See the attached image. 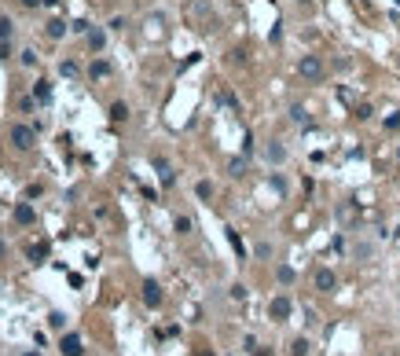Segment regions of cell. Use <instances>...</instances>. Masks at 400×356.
<instances>
[{
    "instance_id": "cell-8",
    "label": "cell",
    "mask_w": 400,
    "mask_h": 356,
    "mask_svg": "<svg viewBox=\"0 0 400 356\" xmlns=\"http://www.w3.org/2000/svg\"><path fill=\"white\" fill-rule=\"evenodd\" d=\"M111 118H114V121H125V118H129V106H125V103H114V106H111Z\"/></svg>"
},
{
    "instance_id": "cell-14",
    "label": "cell",
    "mask_w": 400,
    "mask_h": 356,
    "mask_svg": "<svg viewBox=\"0 0 400 356\" xmlns=\"http://www.w3.org/2000/svg\"><path fill=\"white\" fill-rule=\"evenodd\" d=\"M88 44H92V48L99 52V48H103V33H88Z\"/></svg>"
},
{
    "instance_id": "cell-7",
    "label": "cell",
    "mask_w": 400,
    "mask_h": 356,
    "mask_svg": "<svg viewBox=\"0 0 400 356\" xmlns=\"http://www.w3.org/2000/svg\"><path fill=\"white\" fill-rule=\"evenodd\" d=\"M15 221H19V224H33V206L19 202V206H15Z\"/></svg>"
},
{
    "instance_id": "cell-18",
    "label": "cell",
    "mask_w": 400,
    "mask_h": 356,
    "mask_svg": "<svg viewBox=\"0 0 400 356\" xmlns=\"http://www.w3.org/2000/svg\"><path fill=\"white\" fill-rule=\"evenodd\" d=\"M22 4H26V8H37V4H41V0H22Z\"/></svg>"
},
{
    "instance_id": "cell-6",
    "label": "cell",
    "mask_w": 400,
    "mask_h": 356,
    "mask_svg": "<svg viewBox=\"0 0 400 356\" xmlns=\"http://www.w3.org/2000/svg\"><path fill=\"white\" fill-rule=\"evenodd\" d=\"M63 356H81V338L78 334H66L63 338Z\"/></svg>"
},
{
    "instance_id": "cell-13",
    "label": "cell",
    "mask_w": 400,
    "mask_h": 356,
    "mask_svg": "<svg viewBox=\"0 0 400 356\" xmlns=\"http://www.w3.org/2000/svg\"><path fill=\"white\" fill-rule=\"evenodd\" d=\"M8 37H11V22L0 19V41H8Z\"/></svg>"
},
{
    "instance_id": "cell-16",
    "label": "cell",
    "mask_w": 400,
    "mask_h": 356,
    "mask_svg": "<svg viewBox=\"0 0 400 356\" xmlns=\"http://www.w3.org/2000/svg\"><path fill=\"white\" fill-rule=\"evenodd\" d=\"M92 74L103 77V74H111V66H106V63H92Z\"/></svg>"
},
{
    "instance_id": "cell-19",
    "label": "cell",
    "mask_w": 400,
    "mask_h": 356,
    "mask_svg": "<svg viewBox=\"0 0 400 356\" xmlns=\"http://www.w3.org/2000/svg\"><path fill=\"white\" fill-rule=\"evenodd\" d=\"M22 356H41V352H22Z\"/></svg>"
},
{
    "instance_id": "cell-12",
    "label": "cell",
    "mask_w": 400,
    "mask_h": 356,
    "mask_svg": "<svg viewBox=\"0 0 400 356\" xmlns=\"http://www.w3.org/2000/svg\"><path fill=\"white\" fill-rule=\"evenodd\" d=\"M279 283H294V268L283 265V268H279Z\"/></svg>"
},
{
    "instance_id": "cell-10",
    "label": "cell",
    "mask_w": 400,
    "mask_h": 356,
    "mask_svg": "<svg viewBox=\"0 0 400 356\" xmlns=\"http://www.w3.org/2000/svg\"><path fill=\"white\" fill-rule=\"evenodd\" d=\"M290 352H294V356H305V352H309V342H305V338H298V342L290 345Z\"/></svg>"
},
{
    "instance_id": "cell-1",
    "label": "cell",
    "mask_w": 400,
    "mask_h": 356,
    "mask_svg": "<svg viewBox=\"0 0 400 356\" xmlns=\"http://www.w3.org/2000/svg\"><path fill=\"white\" fill-rule=\"evenodd\" d=\"M298 74L309 77V81H319V77H323V63H319L316 55H305L301 63H298Z\"/></svg>"
},
{
    "instance_id": "cell-15",
    "label": "cell",
    "mask_w": 400,
    "mask_h": 356,
    "mask_svg": "<svg viewBox=\"0 0 400 356\" xmlns=\"http://www.w3.org/2000/svg\"><path fill=\"white\" fill-rule=\"evenodd\" d=\"M195 191H198V198H209V195H213V188H209V184H206V180H202V184H198V188H195Z\"/></svg>"
},
{
    "instance_id": "cell-5",
    "label": "cell",
    "mask_w": 400,
    "mask_h": 356,
    "mask_svg": "<svg viewBox=\"0 0 400 356\" xmlns=\"http://www.w3.org/2000/svg\"><path fill=\"white\" fill-rule=\"evenodd\" d=\"M316 290H334V272L331 268H319L316 272Z\"/></svg>"
},
{
    "instance_id": "cell-17",
    "label": "cell",
    "mask_w": 400,
    "mask_h": 356,
    "mask_svg": "<svg viewBox=\"0 0 400 356\" xmlns=\"http://www.w3.org/2000/svg\"><path fill=\"white\" fill-rule=\"evenodd\" d=\"M48 96H52V88H48V85L41 81V85H37V99H48Z\"/></svg>"
},
{
    "instance_id": "cell-21",
    "label": "cell",
    "mask_w": 400,
    "mask_h": 356,
    "mask_svg": "<svg viewBox=\"0 0 400 356\" xmlns=\"http://www.w3.org/2000/svg\"><path fill=\"white\" fill-rule=\"evenodd\" d=\"M202 356H206V352H202Z\"/></svg>"
},
{
    "instance_id": "cell-2",
    "label": "cell",
    "mask_w": 400,
    "mask_h": 356,
    "mask_svg": "<svg viewBox=\"0 0 400 356\" xmlns=\"http://www.w3.org/2000/svg\"><path fill=\"white\" fill-rule=\"evenodd\" d=\"M11 144L19 151H29V147H33V129H29V125H15L11 129Z\"/></svg>"
},
{
    "instance_id": "cell-11",
    "label": "cell",
    "mask_w": 400,
    "mask_h": 356,
    "mask_svg": "<svg viewBox=\"0 0 400 356\" xmlns=\"http://www.w3.org/2000/svg\"><path fill=\"white\" fill-rule=\"evenodd\" d=\"M283 154H286V151H283V147H275V144H272V147H268V158H272V162H283Z\"/></svg>"
},
{
    "instance_id": "cell-20",
    "label": "cell",
    "mask_w": 400,
    "mask_h": 356,
    "mask_svg": "<svg viewBox=\"0 0 400 356\" xmlns=\"http://www.w3.org/2000/svg\"><path fill=\"white\" fill-rule=\"evenodd\" d=\"M0 257H4V242H0Z\"/></svg>"
},
{
    "instance_id": "cell-4",
    "label": "cell",
    "mask_w": 400,
    "mask_h": 356,
    "mask_svg": "<svg viewBox=\"0 0 400 356\" xmlns=\"http://www.w3.org/2000/svg\"><path fill=\"white\" fill-rule=\"evenodd\" d=\"M143 301H147L151 308H158V305H162V290H158V283H151V279L143 283Z\"/></svg>"
},
{
    "instance_id": "cell-9",
    "label": "cell",
    "mask_w": 400,
    "mask_h": 356,
    "mask_svg": "<svg viewBox=\"0 0 400 356\" xmlns=\"http://www.w3.org/2000/svg\"><path fill=\"white\" fill-rule=\"evenodd\" d=\"M63 33H66V26L59 22V19H55V22H48V37H63Z\"/></svg>"
},
{
    "instance_id": "cell-3",
    "label": "cell",
    "mask_w": 400,
    "mask_h": 356,
    "mask_svg": "<svg viewBox=\"0 0 400 356\" xmlns=\"http://www.w3.org/2000/svg\"><path fill=\"white\" fill-rule=\"evenodd\" d=\"M268 312H272V319H286L290 316V298H272Z\"/></svg>"
}]
</instances>
